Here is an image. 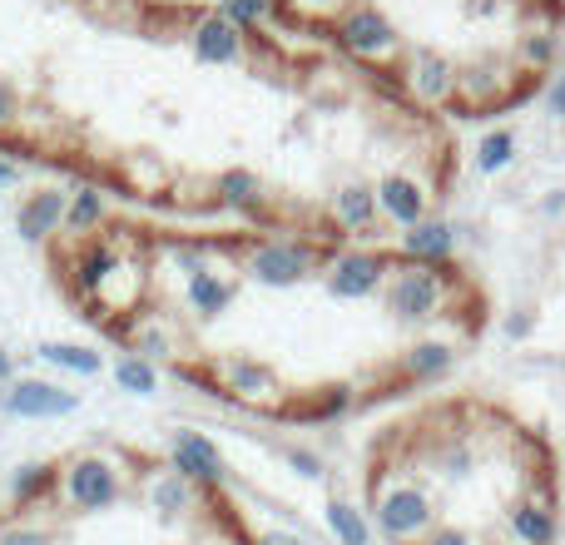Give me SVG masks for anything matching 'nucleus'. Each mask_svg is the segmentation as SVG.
I'll return each mask as SVG.
<instances>
[{
    "mask_svg": "<svg viewBox=\"0 0 565 545\" xmlns=\"http://www.w3.org/2000/svg\"><path fill=\"white\" fill-rule=\"evenodd\" d=\"M55 501L70 516H99L129 496V457L115 447H85L75 457L55 461Z\"/></svg>",
    "mask_w": 565,
    "mask_h": 545,
    "instance_id": "1",
    "label": "nucleus"
},
{
    "mask_svg": "<svg viewBox=\"0 0 565 545\" xmlns=\"http://www.w3.org/2000/svg\"><path fill=\"white\" fill-rule=\"evenodd\" d=\"M372 531L392 545H412L437 526V506H431V491L422 481L407 477H382L372 481V511H367Z\"/></svg>",
    "mask_w": 565,
    "mask_h": 545,
    "instance_id": "2",
    "label": "nucleus"
},
{
    "mask_svg": "<svg viewBox=\"0 0 565 545\" xmlns=\"http://www.w3.org/2000/svg\"><path fill=\"white\" fill-rule=\"evenodd\" d=\"M382 298H387V312L397 322H431L451 298L447 264L437 268V264H407V258H402L397 268H387Z\"/></svg>",
    "mask_w": 565,
    "mask_h": 545,
    "instance_id": "3",
    "label": "nucleus"
},
{
    "mask_svg": "<svg viewBox=\"0 0 565 545\" xmlns=\"http://www.w3.org/2000/svg\"><path fill=\"white\" fill-rule=\"evenodd\" d=\"M322 248L312 244H298V238H268V244H254L244 258V272L264 288H292L302 282L312 268H322Z\"/></svg>",
    "mask_w": 565,
    "mask_h": 545,
    "instance_id": "4",
    "label": "nucleus"
},
{
    "mask_svg": "<svg viewBox=\"0 0 565 545\" xmlns=\"http://www.w3.org/2000/svg\"><path fill=\"white\" fill-rule=\"evenodd\" d=\"M214 392L234 402H248V407H268V412H282V382L268 362L258 357H218L214 362Z\"/></svg>",
    "mask_w": 565,
    "mask_h": 545,
    "instance_id": "5",
    "label": "nucleus"
},
{
    "mask_svg": "<svg viewBox=\"0 0 565 545\" xmlns=\"http://www.w3.org/2000/svg\"><path fill=\"white\" fill-rule=\"evenodd\" d=\"M387 258L382 254H367V248H348V254H332L322 258V282H328L332 298L342 302H362L387 282Z\"/></svg>",
    "mask_w": 565,
    "mask_h": 545,
    "instance_id": "6",
    "label": "nucleus"
},
{
    "mask_svg": "<svg viewBox=\"0 0 565 545\" xmlns=\"http://www.w3.org/2000/svg\"><path fill=\"white\" fill-rule=\"evenodd\" d=\"M169 467L184 481H194L199 491H224L228 487V461L204 431H174L169 437Z\"/></svg>",
    "mask_w": 565,
    "mask_h": 545,
    "instance_id": "7",
    "label": "nucleus"
},
{
    "mask_svg": "<svg viewBox=\"0 0 565 545\" xmlns=\"http://www.w3.org/2000/svg\"><path fill=\"white\" fill-rule=\"evenodd\" d=\"M338 45L352 50L358 60H387V55H397L402 40L377 6H352L348 15L338 20Z\"/></svg>",
    "mask_w": 565,
    "mask_h": 545,
    "instance_id": "8",
    "label": "nucleus"
},
{
    "mask_svg": "<svg viewBox=\"0 0 565 545\" xmlns=\"http://www.w3.org/2000/svg\"><path fill=\"white\" fill-rule=\"evenodd\" d=\"M0 407L10 417L25 421H50V417H70L79 407V392H65L60 382H40V377H20L0 392Z\"/></svg>",
    "mask_w": 565,
    "mask_h": 545,
    "instance_id": "9",
    "label": "nucleus"
},
{
    "mask_svg": "<svg viewBox=\"0 0 565 545\" xmlns=\"http://www.w3.org/2000/svg\"><path fill=\"white\" fill-rule=\"evenodd\" d=\"M507 536L516 545H556V536H561L556 496H551L546 487H531V496L507 511Z\"/></svg>",
    "mask_w": 565,
    "mask_h": 545,
    "instance_id": "10",
    "label": "nucleus"
},
{
    "mask_svg": "<svg viewBox=\"0 0 565 545\" xmlns=\"http://www.w3.org/2000/svg\"><path fill=\"white\" fill-rule=\"evenodd\" d=\"M145 501L159 521H179V516H189V511L204 506V491H199L194 481L179 477L174 467H154L145 477Z\"/></svg>",
    "mask_w": 565,
    "mask_h": 545,
    "instance_id": "11",
    "label": "nucleus"
},
{
    "mask_svg": "<svg viewBox=\"0 0 565 545\" xmlns=\"http://www.w3.org/2000/svg\"><path fill=\"white\" fill-rule=\"evenodd\" d=\"M234 292H238L234 272H218L214 264H204L199 272H189V278H184V302H189V312H194V318H204V322L224 318L228 302H234Z\"/></svg>",
    "mask_w": 565,
    "mask_h": 545,
    "instance_id": "12",
    "label": "nucleus"
},
{
    "mask_svg": "<svg viewBox=\"0 0 565 545\" xmlns=\"http://www.w3.org/2000/svg\"><path fill=\"white\" fill-rule=\"evenodd\" d=\"M372 199H377V209H382V214H387L397 228H412L417 218H427V189H422L417 179H407V174L377 179Z\"/></svg>",
    "mask_w": 565,
    "mask_h": 545,
    "instance_id": "13",
    "label": "nucleus"
},
{
    "mask_svg": "<svg viewBox=\"0 0 565 545\" xmlns=\"http://www.w3.org/2000/svg\"><path fill=\"white\" fill-rule=\"evenodd\" d=\"M457 65H451L447 55H437V50H412V65H407V89L417 99H427V105H437V99H447L451 89H457Z\"/></svg>",
    "mask_w": 565,
    "mask_h": 545,
    "instance_id": "14",
    "label": "nucleus"
},
{
    "mask_svg": "<svg viewBox=\"0 0 565 545\" xmlns=\"http://www.w3.org/2000/svg\"><path fill=\"white\" fill-rule=\"evenodd\" d=\"M457 254V228L447 218H417V224L402 234V258L407 264H447Z\"/></svg>",
    "mask_w": 565,
    "mask_h": 545,
    "instance_id": "15",
    "label": "nucleus"
},
{
    "mask_svg": "<svg viewBox=\"0 0 565 545\" xmlns=\"http://www.w3.org/2000/svg\"><path fill=\"white\" fill-rule=\"evenodd\" d=\"M55 477H60L55 461H25V467H15V477H10V511L50 506L55 501Z\"/></svg>",
    "mask_w": 565,
    "mask_h": 545,
    "instance_id": "16",
    "label": "nucleus"
},
{
    "mask_svg": "<svg viewBox=\"0 0 565 545\" xmlns=\"http://www.w3.org/2000/svg\"><path fill=\"white\" fill-rule=\"evenodd\" d=\"M238 45H244V30L234 25L228 15H204L194 30V55L209 60V65H228L238 60Z\"/></svg>",
    "mask_w": 565,
    "mask_h": 545,
    "instance_id": "17",
    "label": "nucleus"
},
{
    "mask_svg": "<svg viewBox=\"0 0 565 545\" xmlns=\"http://www.w3.org/2000/svg\"><path fill=\"white\" fill-rule=\"evenodd\" d=\"M60 218H65V194H60V189H45V194H35L25 209H20V234H25L30 244H45V238H55Z\"/></svg>",
    "mask_w": 565,
    "mask_h": 545,
    "instance_id": "18",
    "label": "nucleus"
},
{
    "mask_svg": "<svg viewBox=\"0 0 565 545\" xmlns=\"http://www.w3.org/2000/svg\"><path fill=\"white\" fill-rule=\"evenodd\" d=\"M332 218H338V228H348V234L372 228V218H377V199H372V189H362V184L338 189V194H332Z\"/></svg>",
    "mask_w": 565,
    "mask_h": 545,
    "instance_id": "19",
    "label": "nucleus"
},
{
    "mask_svg": "<svg viewBox=\"0 0 565 545\" xmlns=\"http://www.w3.org/2000/svg\"><path fill=\"white\" fill-rule=\"evenodd\" d=\"M451 362H457V352L447 348V342H417V348L402 357V377L407 382H437L451 372Z\"/></svg>",
    "mask_w": 565,
    "mask_h": 545,
    "instance_id": "20",
    "label": "nucleus"
},
{
    "mask_svg": "<svg viewBox=\"0 0 565 545\" xmlns=\"http://www.w3.org/2000/svg\"><path fill=\"white\" fill-rule=\"evenodd\" d=\"M328 536L338 545H372V521L367 511H358L352 501H328Z\"/></svg>",
    "mask_w": 565,
    "mask_h": 545,
    "instance_id": "21",
    "label": "nucleus"
},
{
    "mask_svg": "<svg viewBox=\"0 0 565 545\" xmlns=\"http://www.w3.org/2000/svg\"><path fill=\"white\" fill-rule=\"evenodd\" d=\"M105 224V194L99 189H79L75 199H65V218L55 234H95Z\"/></svg>",
    "mask_w": 565,
    "mask_h": 545,
    "instance_id": "22",
    "label": "nucleus"
},
{
    "mask_svg": "<svg viewBox=\"0 0 565 545\" xmlns=\"http://www.w3.org/2000/svg\"><path fill=\"white\" fill-rule=\"evenodd\" d=\"M115 382H119V392H129V397H154L159 367L149 357H139V352H125V357L115 362Z\"/></svg>",
    "mask_w": 565,
    "mask_h": 545,
    "instance_id": "23",
    "label": "nucleus"
},
{
    "mask_svg": "<svg viewBox=\"0 0 565 545\" xmlns=\"http://www.w3.org/2000/svg\"><path fill=\"white\" fill-rule=\"evenodd\" d=\"M40 357H45L50 367L75 372V377H95V372L105 367V357H99L95 348H79V342H45V348H40Z\"/></svg>",
    "mask_w": 565,
    "mask_h": 545,
    "instance_id": "24",
    "label": "nucleus"
},
{
    "mask_svg": "<svg viewBox=\"0 0 565 545\" xmlns=\"http://www.w3.org/2000/svg\"><path fill=\"white\" fill-rule=\"evenodd\" d=\"M218 204L258 209L264 204V184H258V174H248V169H224V174H218Z\"/></svg>",
    "mask_w": 565,
    "mask_h": 545,
    "instance_id": "25",
    "label": "nucleus"
},
{
    "mask_svg": "<svg viewBox=\"0 0 565 545\" xmlns=\"http://www.w3.org/2000/svg\"><path fill=\"white\" fill-rule=\"evenodd\" d=\"M0 545H60V536L40 521H30V511H10L0 521Z\"/></svg>",
    "mask_w": 565,
    "mask_h": 545,
    "instance_id": "26",
    "label": "nucleus"
},
{
    "mask_svg": "<svg viewBox=\"0 0 565 545\" xmlns=\"http://www.w3.org/2000/svg\"><path fill=\"white\" fill-rule=\"evenodd\" d=\"M511 159H516V135H511V129H491V135L477 145V169L481 174H501Z\"/></svg>",
    "mask_w": 565,
    "mask_h": 545,
    "instance_id": "27",
    "label": "nucleus"
},
{
    "mask_svg": "<svg viewBox=\"0 0 565 545\" xmlns=\"http://www.w3.org/2000/svg\"><path fill=\"white\" fill-rule=\"evenodd\" d=\"M437 471L441 477H471L477 471V447H471V437H457V441H447V451L437 457Z\"/></svg>",
    "mask_w": 565,
    "mask_h": 545,
    "instance_id": "28",
    "label": "nucleus"
},
{
    "mask_svg": "<svg viewBox=\"0 0 565 545\" xmlns=\"http://www.w3.org/2000/svg\"><path fill=\"white\" fill-rule=\"evenodd\" d=\"M348 407H352V387H322V397L312 402V407H302V417L308 421H332V417H342Z\"/></svg>",
    "mask_w": 565,
    "mask_h": 545,
    "instance_id": "29",
    "label": "nucleus"
},
{
    "mask_svg": "<svg viewBox=\"0 0 565 545\" xmlns=\"http://www.w3.org/2000/svg\"><path fill=\"white\" fill-rule=\"evenodd\" d=\"M268 10H274V0H224V15L234 20L238 30L258 25V20H268Z\"/></svg>",
    "mask_w": 565,
    "mask_h": 545,
    "instance_id": "30",
    "label": "nucleus"
},
{
    "mask_svg": "<svg viewBox=\"0 0 565 545\" xmlns=\"http://www.w3.org/2000/svg\"><path fill=\"white\" fill-rule=\"evenodd\" d=\"M288 467L298 471L302 481H322L328 471H322V457L318 451H308V447H288Z\"/></svg>",
    "mask_w": 565,
    "mask_h": 545,
    "instance_id": "31",
    "label": "nucleus"
},
{
    "mask_svg": "<svg viewBox=\"0 0 565 545\" xmlns=\"http://www.w3.org/2000/svg\"><path fill=\"white\" fill-rule=\"evenodd\" d=\"M412 545H481L471 531H457V526H431L422 541H412Z\"/></svg>",
    "mask_w": 565,
    "mask_h": 545,
    "instance_id": "32",
    "label": "nucleus"
},
{
    "mask_svg": "<svg viewBox=\"0 0 565 545\" xmlns=\"http://www.w3.org/2000/svg\"><path fill=\"white\" fill-rule=\"evenodd\" d=\"M526 60H531V65H551V60H556V40H551V35H531L526 40Z\"/></svg>",
    "mask_w": 565,
    "mask_h": 545,
    "instance_id": "33",
    "label": "nucleus"
},
{
    "mask_svg": "<svg viewBox=\"0 0 565 545\" xmlns=\"http://www.w3.org/2000/svg\"><path fill=\"white\" fill-rule=\"evenodd\" d=\"M254 545H308V541H302L298 531H264Z\"/></svg>",
    "mask_w": 565,
    "mask_h": 545,
    "instance_id": "34",
    "label": "nucleus"
},
{
    "mask_svg": "<svg viewBox=\"0 0 565 545\" xmlns=\"http://www.w3.org/2000/svg\"><path fill=\"white\" fill-rule=\"evenodd\" d=\"M546 105H551V115H561V119H565V75H556V85H551Z\"/></svg>",
    "mask_w": 565,
    "mask_h": 545,
    "instance_id": "35",
    "label": "nucleus"
},
{
    "mask_svg": "<svg viewBox=\"0 0 565 545\" xmlns=\"http://www.w3.org/2000/svg\"><path fill=\"white\" fill-rule=\"evenodd\" d=\"M507 332H511V338H526V332H531V312H511Z\"/></svg>",
    "mask_w": 565,
    "mask_h": 545,
    "instance_id": "36",
    "label": "nucleus"
},
{
    "mask_svg": "<svg viewBox=\"0 0 565 545\" xmlns=\"http://www.w3.org/2000/svg\"><path fill=\"white\" fill-rule=\"evenodd\" d=\"M292 6H302V10H338L342 0H292Z\"/></svg>",
    "mask_w": 565,
    "mask_h": 545,
    "instance_id": "37",
    "label": "nucleus"
},
{
    "mask_svg": "<svg viewBox=\"0 0 565 545\" xmlns=\"http://www.w3.org/2000/svg\"><path fill=\"white\" fill-rule=\"evenodd\" d=\"M194 545H248V541H228V536H204V541H194Z\"/></svg>",
    "mask_w": 565,
    "mask_h": 545,
    "instance_id": "38",
    "label": "nucleus"
},
{
    "mask_svg": "<svg viewBox=\"0 0 565 545\" xmlns=\"http://www.w3.org/2000/svg\"><path fill=\"white\" fill-rule=\"evenodd\" d=\"M0 382H10V352H0Z\"/></svg>",
    "mask_w": 565,
    "mask_h": 545,
    "instance_id": "39",
    "label": "nucleus"
}]
</instances>
